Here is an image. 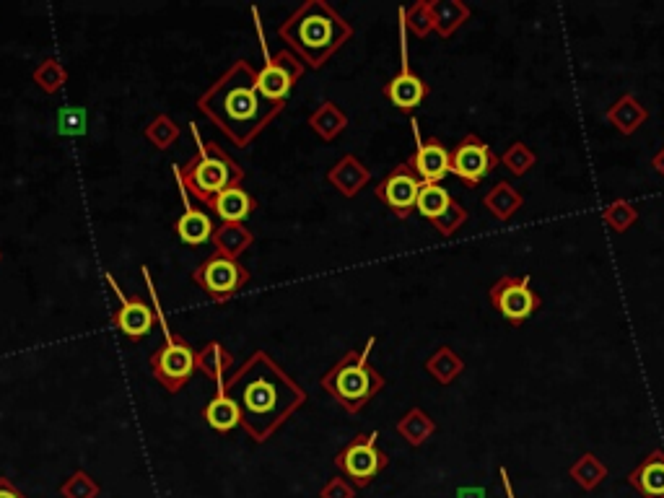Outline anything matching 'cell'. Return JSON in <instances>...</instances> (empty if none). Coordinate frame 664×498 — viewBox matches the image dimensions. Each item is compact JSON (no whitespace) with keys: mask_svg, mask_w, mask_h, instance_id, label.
<instances>
[{"mask_svg":"<svg viewBox=\"0 0 664 498\" xmlns=\"http://www.w3.org/2000/svg\"><path fill=\"white\" fill-rule=\"evenodd\" d=\"M221 392L239 405L242 426L255 441H268L307 403V392L265 351H257L224 382Z\"/></svg>","mask_w":664,"mask_h":498,"instance_id":"1","label":"cell"},{"mask_svg":"<svg viewBox=\"0 0 664 498\" xmlns=\"http://www.w3.org/2000/svg\"><path fill=\"white\" fill-rule=\"evenodd\" d=\"M198 107L231 141L244 148L281 115L286 104L265 102L257 91V71L247 60H237L200 96Z\"/></svg>","mask_w":664,"mask_h":498,"instance_id":"2","label":"cell"},{"mask_svg":"<svg viewBox=\"0 0 664 498\" xmlns=\"http://www.w3.org/2000/svg\"><path fill=\"white\" fill-rule=\"evenodd\" d=\"M278 34L301 63L322 68L353 37V26L325 0H309L283 21Z\"/></svg>","mask_w":664,"mask_h":498,"instance_id":"3","label":"cell"},{"mask_svg":"<svg viewBox=\"0 0 664 498\" xmlns=\"http://www.w3.org/2000/svg\"><path fill=\"white\" fill-rule=\"evenodd\" d=\"M371 345H374V338L369 340L366 351H348L338 364L332 366L325 377L320 379L322 387H325L348 413H358V410L369 405L384 387V377L369 364Z\"/></svg>","mask_w":664,"mask_h":498,"instance_id":"4","label":"cell"},{"mask_svg":"<svg viewBox=\"0 0 664 498\" xmlns=\"http://www.w3.org/2000/svg\"><path fill=\"white\" fill-rule=\"evenodd\" d=\"M182 187L200 203H211L216 195L234 185H242L244 169L226 154L218 143H205L185 166H174Z\"/></svg>","mask_w":664,"mask_h":498,"instance_id":"5","label":"cell"},{"mask_svg":"<svg viewBox=\"0 0 664 498\" xmlns=\"http://www.w3.org/2000/svg\"><path fill=\"white\" fill-rule=\"evenodd\" d=\"M491 304L511 325L519 327L543 307V299L530 286V275H501L491 286Z\"/></svg>","mask_w":664,"mask_h":498,"instance_id":"6","label":"cell"},{"mask_svg":"<svg viewBox=\"0 0 664 498\" xmlns=\"http://www.w3.org/2000/svg\"><path fill=\"white\" fill-rule=\"evenodd\" d=\"M377 431L374 434H361L335 457V467H338L343 478H348L353 486L366 488L371 480L382 473L384 467L390 465V457L377 449Z\"/></svg>","mask_w":664,"mask_h":498,"instance_id":"7","label":"cell"},{"mask_svg":"<svg viewBox=\"0 0 664 498\" xmlns=\"http://www.w3.org/2000/svg\"><path fill=\"white\" fill-rule=\"evenodd\" d=\"M192 281L198 283L213 301L224 304V301L234 299V296L247 286L249 273L237 260H229V257L216 252V255L208 257V260L192 273Z\"/></svg>","mask_w":664,"mask_h":498,"instance_id":"8","label":"cell"},{"mask_svg":"<svg viewBox=\"0 0 664 498\" xmlns=\"http://www.w3.org/2000/svg\"><path fill=\"white\" fill-rule=\"evenodd\" d=\"M151 371L169 392H179L198 371V353L182 338L169 335L166 343L151 356Z\"/></svg>","mask_w":664,"mask_h":498,"instance_id":"9","label":"cell"},{"mask_svg":"<svg viewBox=\"0 0 664 498\" xmlns=\"http://www.w3.org/2000/svg\"><path fill=\"white\" fill-rule=\"evenodd\" d=\"M301 76H304V63L291 50H283L270 55L268 63L257 71V91L265 102L286 104V96L301 81Z\"/></svg>","mask_w":664,"mask_h":498,"instance_id":"10","label":"cell"},{"mask_svg":"<svg viewBox=\"0 0 664 498\" xmlns=\"http://www.w3.org/2000/svg\"><path fill=\"white\" fill-rule=\"evenodd\" d=\"M496 166L498 156L475 133H467L452 151V174L460 177L467 187H478Z\"/></svg>","mask_w":664,"mask_h":498,"instance_id":"11","label":"cell"},{"mask_svg":"<svg viewBox=\"0 0 664 498\" xmlns=\"http://www.w3.org/2000/svg\"><path fill=\"white\" fill-rule=\"evenodd\" d=\"M423 182L418 179V174L408 166V161L400 166H395L387 177L379 182L377 187V198L382 200L397 218H408L415 211V203H418V195H421Z\"/></svg>","mask_w":664,"mask_h":498,"instance_id":"12","label":"cell"},{"mask_svg":"<svg viewBox=\"0 0 664 498\" xmlns=\"http://www.w3.org/2000/svg\"><path fill=\"white\" fill-rule=\"evenodd\" d=\"M107 281L112 283V288H115V296L120 299V309H117L115 317H112L117 325V330H120L122 335L130 340L146 338L148 332L154 330V325H156L154 309L148 307L143 299H128V296L122 294L120 286H117L112 275H107Z\"/></svg>","mask_w":664,"mask_h":498,"instance_id":"13","label":"cell"},{"mask_svg":"<svg viewBox=\"0 0 664 498\" xmlns=\"http://www.w3.org/2000/svg\"><path fill=\"white\" fill-rule=\"evenodd\" d=\"M408 166L418 174L421 182L439 185L441 179L452 174V151L439 138H426L421 146L415 148V154L408 159Z\"/></svg>","mask_w":664,"mask_h":498,"instance_id":"14","label":"cell"},{"mask_svg":"<svg viewBox=\"0 0 664 498\" xmlns=\"http://www.w3.org/2000/svg\"><path fill=\"white\" fill-rule=\"evenodd\" d=\"M384 96H387L397 109L410 112V109L421 107L423 99L428 96V83L423 81L421 76H415L413 71L403 68V71L397 73V76L384 86Z\"/></svg>","mask_w":664,"mask_h":498,"instance_id":"15","label":"cell"},{"mask_svg":"<svg viewBox=\"0 0 664 498\" xmlns=\"http://www.w3.org/2000/svg\"><path fill=\"white\" fill-rule=\"evenodd\" d=\"M628 483L644 498H664V452L654 449L639 467L628 473Z\"/></svg>","mask_w":664,"mask_h":498,"instance_id":"16","label":"cell"},{"mask_svg":"<svg viewBox=\"0 0 664 498\" xmlns=\"http://www.w3.org/2000/svg\"><path fill=\"white\" fill-rule=\"evenodd\" d=\"M208 208H211L224 224H242L244 218L252 216L257 203L242 185H234L221 192V195H216V198L208 203Z\"/></svg>","mask_w":664,"mask_h":498,"instance_id":"17","label":"cell"},{"mask_svg":"<svg viewBox=\"0 0 664 498\" xmlns=\"http://www.w3.org/2000/svg\"><path fill=\"white\" fill-rule=\"evenodd\" d=\"M327 179H330V185L345 195V198H353L361 192V187L369 185V169H366L356 156H343L338 164L332 166L330 172H327Z\"/></svg>","mask_w":664,"mask_h":498,"instance_id":"18","label":"cell"},{"mask_svg":"<svg viewBox=\"0 0 664 498\" xmlns=\"http://www.w3.org/2000/svg\"><path fill=\"white\" fill-rule=\"evenodd\" d=\"M646 117H649V112H646L644 104L633 94H623L618 102L605 112V120L610 122V125H615L623 135L636 133L646 122Z\"/></svg>","mask_w":664,"mask_h":498,"instance_id":"19","label":"cell"},{"mask_svg":"<svg viewBox=\"0 0 664 498\" xmlns=\"http://www.w3.org/2000/svg\"><path fill=\"white\" fill-rule=\"evenodd\" d=\"M174 231H177V237L185 244L200 247V244L211 242L216 226H213L211 216L205 211H200V208H187V211L177 218Z\"/></svg>","mask_w":664,"mask_h":498,"instance_id":"20","label":"cell"},{"mask_svg":"<svg viewBox=\"0 0 664 498\" xmlns=\"http://www.w3.org/2000/svg\"><path fill=\"white\" fill-rule=\"evenodd\" d=\"M203 415H205V421H208V426H211L213 431H218V434H229V431H234L237 426H242V413H239V405L234 403L226 392H218L211 403L205 405Z\"/></svg>","mask_w":664,"mask_h":498,"instance_id":"21","label":"cell"},{"mask_svg":"<svg viewBox=\"0 0 664 498\" xmlns=\"http://www.w3.org/2000/svg\"><path fill=\"white\" fill-rule=\"evenodd\" d=\"M252 242H255L252 231L242 224H221L216 231H213L216 252L218 255L229 257V260H239V255L247 252Z\"/></svg>","mask_w":664,"mask_h":498,"instance_id":"22","label":"cell"},{"mask_svg":"<svg viewBox=\"0 0 664 498\" xmlns=\"http://www.w3.org/2000/svg\"><path fill=\"white\" fill-rule=\"evenodd\" d=\"M431 16H434V29L441 37H452L467 19H470V8L457 0H436L431 3Z\"/></svg>","mask_w":664,"mask_h":498,"instance_id":"23","label":"cell"},{"mask_svg":"<svg viewBox=\"0 0 664 498\" xmlns=\"http://www.w3.org/2000/svg\"><path fill=\"white\" fill-rule=\"evenodd\" d=\"M522 203H524L522 195H519L509 182H504V179L496 182V185L491 187V192L483 198V205H486L488 211H491L498 221H509V218L522 208Z\"/></svg>","mask_w":664,"mask_h":498,"instance_id":"24","label":"cell"},{"mask_svg":"<svg viewBox=\"0 0 664 498\" xmlns=\"http://www.w3.org/2000/svg\"><path fill=\"white\" fill-rule=\"evenodd\" d=\"M436 431V423L431 421V415L421 408H413L405 413L403 421H397V434L408 441L410 447H421L426 444Z\"/></svg>","mask_w":664,"mask_h":498,"instance_id":"25","label":"cell"},{"mask_svg":"<svg viewBox=\"0 0 664 498\" xmlns=\"http://www.w3.org/2000/svg\"><path fill=\"white\" fill-rule=\"evenodd\" d=\"M231 366H234V356H231L221 343H208L203 351L198 353V371H203L205 377H211L213 382H218V387H224V377Z\"/></svg>","mask_w":664,"mask_h":498,"instance_id":"26","label":"cell"},{"mask_svg":"<svg viewBox=\"0 0 664 498\" xmlns=\"http://www.w3.org/2000/svg\"><path fill=\"white\" fill-rule=\"evenodd\" d=\"M309 125H312V130L320 135L322 141H332V138H338L343 133L345 125H348V117L335 107V102H325L320 109H314L312 117H309Z\"/></svg>","mask_w":664,"mask_h":498,"instance_id":"27","label":"cell"},{"mask_svg":"<svg viewBox=\"0 0 664 498\" xmlns=\"http://www.w3.org/2000/svg\"><path fill=\"white\" fill-rule=\"evenodd\" d=\"M426 369L439 384H452L454 379L460 377L462 369H465V361H462L449 345H441L439 351L426 361Z\"/></svg>","mask_w":664,"mask_h":498,"instance_id":"28","label":"cell"},{"mask_svg":"<svg viewBox=\"0 0 664 498\" xmlns=\"http://www.w3.org/2000/svg\"><path fill=\"white\" fill-rule=\"evenodd\" d=\"M569 475L574 478V483L581 488V491H594V488L600 486L602 480L607 478V467L602 465L592 452H587L581 454L579 460L571 465Z\"/></svg>","mask_w":664,"mask_h":498,"instance_id":"29","label":"cell"},{"mask_svg":"<svg viewBox=\"0 0 664 498\" xmlns=\"http://www.w3.org/2000/svg\"><path fill=\"white\" fill-rule=\"evenodd\" d=\"M452 200L454 198L447 192V187L428 185V182H423L421 195H418V203H415V211L421 213L423 218H428V221H436V218L447 213V208L452 205Z\"/></svg>","mask_w":664,"mask_h":498,"instance_id":"30","label":"cell"},{"mask_svg":"<svg viewBox=\"0 0 664 498\" xmlns=\"http://www.w3.org/2000/svg\"><path fill=\"white\" fill-rule=\"evenodd\" d=\"M602 218H605L607 224L613 226L618 234H623V231H628L633 224H636L639 211H636V205H633L631 200H615V203L607 205L605 213H602Z\"/></svg>","mask_w":664,"mask_h":498,"instance_id":"31","label":"cell"},{"mask_svg":"<svg viewBox=\"0 0 664 498\" xmlns=\"http://www.w3.org/2000/svg\"><path fill=\"white\" fill-rule=\"evenodd\" d=\"M403 19L405 26L415 37H426V34L434 32V16H431V3H415V6L403 8Z\"/></svg>","mask_w":664,"mask_h":498,"instance_id":"32","label":"cell"},{"mask_svg":"<svg viewBox=\"0 0 664 498\" xmlns=\"http://www.w3.org/2000/svg\"><path fill=\"white\" fill-rule=\"evenodd\" d=\"M146 138L151 143H154L156 148H161V151H166V148H172L174 141L179 138V128L172 122V117L166 115H159L156 117L151 125L146 128Z\"/></svg>","mask_w":664,"mask_h":498,"instance_id":"33","label":"cell"},{"mask_svg":"<svg viewBox=\"0 0 664 498\" xmlns=\"http://www.w3.org/2000/svg\"><path fill=\"white\" fill-rule=\"evenodd\" d=\"M60 496L63 498H96L99 496V483H96L89 473L76 470V473L65 480L63 486H60Z\"/></svg>","mask_w":664,"mask_h":498,"instance_id":"34","label":"cell"},{"mask_svg":"<svg viewBox=\"0 0 664 498\" xmlns=\"http://www.w3.org/2000/svg\"><path fill=\"white\" fill-rule=\"evenodd\" d=\"M498 161H501V164H504L511 174L524 177V174L530 172L532 166H535V154H532L530 148H527V143H511L509 151H506V154L501 156Z\"/></svg>","mask_w":664,"mask_h":498,"instance_id":"35","label":"cell"},{"mask_svg":"<svg viewBox=\"0 0 664 498\" xmlns=\"http://www.w3.org/2000/svg\"><path fill=\"white\" fill-rule=\"evenodd\" d=\"M65 78H68V73H65V68L58 60H45V63L34 71V81H37L39 89L47 91V94L58 91L65 83Z\"/></svg>","mask_w":664,"mask_h":498,"instance_id":"36","label":"cell"},{"mask_svg":"<svg viewBox=\"0 0 664 498\" xmlns=\"http://www.w3.org/2000/svg\"><path fill=\"white\" fill-rule=\"evenodd\" d=\"M465 221H467L465 205L457 203V200H452V205L447 208V213L436 218V221H431V224H434V229L439 231L441 237H452L454 231H460L462 226H465Z\"/></svg>","mask_w":664,"mask_h":498,"instance_id":"37","label":"cell"},{"mask_svg":"<svg viewBox=\"0 0 664 498\" xmlns=\"http://www.w3.org/2000/svg\"><path fill=\"white\" fill-rule=\"evenodd\" d=\"M320 498H356V488L348 483V478H332L322 486Z\"/></svg>","mask_w":664,"mask_h":498,"instance_id":"38","label":"cell"},{"mask_svg":"<svg viewBox=\"0 0 664 498\" xmlns=\"http://www.w3.org/2000/svg\"><path fill=\"white\" fill-rule=\"evenodd\" d=\"M86 120H83V109H63L60 112V133H83Z\"/></svg>","mask_w":664,"mask_h":498,"instance_id":"39","label":"cell"},{"mask_svg":"<svg viewBox=\"0 0 664 498\" xmlns=\"http://www.w3.org/2000/svg\"><path fill=\"white\" fill-rule=\"evenodd\" d=\"M0 498H26L19 488L13 486L11 480L0 478Z\"/></svg>","mask_w":664,"mask_h":498,"instance_id":"40","label":"cell"},{"mask_svg":"<svg viewBox=\"0 0 664 498\" xmlns=\"http://www.w3.org/2000/svg\"><path fill=\"white\" fill-rule=\"evenodd\" d=\"M652 166H654V172H657L659 177H664V148H659L657 154H654Z\"/></svg>","mask_w":664,"mask_h":498,"instance_id":"41","label":"cell"}]
</instances>
